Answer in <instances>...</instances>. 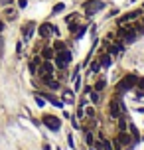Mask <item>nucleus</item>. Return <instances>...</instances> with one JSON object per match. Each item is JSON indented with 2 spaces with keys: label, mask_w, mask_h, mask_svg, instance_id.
Instances as JSON below:
<instances>
[{
  "label": "nucleus",
  "mask_w": 144,
  "mask_h": 150,
  "mask_svg": "<svg viewBox=\"0 0 144 150\" xmlns=\"http://www.w3.org/2000/svg\"><path fill=\"white\" fill-rule=\"evenodd\" d=\"M136 79H138L136 75H126V77H124V79L116 85V93H119V95H122V93L130 91L134 85H136Z\"/></svg>",
  "instance_id": "obj_1"
},
{
  "label": "nucleus",
  "mask_w": 144,
  "mask_h": 150,
  "mask_svg": "<svg viewBox=\"0 0 144 150\" xmlns=\"http://www.w3.org/2000/svg\"><path fill=\"white\" fill-rule=\"evenodd\" d=\"M103 6H105V4H103L101 0H87L83 4V10H85L87 16H93V14H97L99 10H103Z\"/></svg>",
  "instance_id": "obj_2"
},
{
  "label": "nucleus",
  "mask_w": 144,
  "mask_h": 150,
  "mask_svg": "<svg viewBox=\"0 0 144 150\" xmlns=\"http://www.w3.org/2000/svg\"><path fill=\"white\" fill-rule=\"evenodd\" d=\"M71 61V52H67V50H59V52L55 53V65L59 69L67 67V63Z\"/></svg>",
  "instance_id": "obj_3"
},
{
  "label": "nucleus",
  "mask_w": 144,
  "mask_h": 150,
  "mask_svg": "<svg viewBox=\"0 0 144 150\" xmlns=\"http://www.w3.org/2000/svg\"><path fill=\"white\" fill-rule=\"evenodd\" d=\"M44 125H46L49 130H59L61 128V120L53 115H44Z\"/></svg>",
  "instance_id": "obj_4"
},
{
  "label": "nucleus",
  "mask_w": 144,
  "mask_h": 150,
  "mask_svg": "<svg viewBox=\"0 0 144 150\" xmlns=\"http://www.w3.org/2000/svg\"><path fill=\"white\" fill-rule=\"evenodd\" d=\"M49 34H57V28H55V26H52V24H42V26H40V36L42 38H47L49 36Z\"/></svg>",
  "instance_id": "obj_5"
},
{
  "label": "nucleus",
  "mask_w": 144,
  "mask_h": 150,
  "mask_svg": "<svg viewBox=\"0 0 144 150\" xmlns=\"http://www.w3.org/2000/svg\"><path fill=\"white\" fill-rule=\"evenodd\" d=\"M34 30H36V24H34V22H28V24H26V26H24V30H22L24 40H30L32 34H34Z\"/></svg>",
  "instance_id": "obj_6"
},
{
  "label": "nucleus",
  "mask_w": 144,
  "mask_h": 150,
  "mask_svg": "<svg viewBox=\"0 0 144 150\" xmlns=\"http://www.w3.org/2000/svg\"><path fill=\"white\" fill-rule=\"evenodd\" d=\"M99 63H101L103 67H111V57H109V53H101V55H99Z\"/></svg>",
  "instance_id": "obj_7"
},
{
  "label": "nucleus",
  "mask_w": 144,
  "mask_h": 150,
  "mask_svg": "<svg viewBox=\"0 0 144 150\" xmlns=\"http://www.w3.org/2000/svg\"><path fill=\"white\" fill-rule=\"evenodd\" d=\"M140 16V12H128L126 16H122L121 20H119V24H124V22H128V20H134V18H138Z\"/></svg>",
  "instance_id": "obj_8"
},
{
  "label": "nucleus",
  "mask_w": 144,
  "mask_h": 150,
  "mask_svg": "<svg viewBox=\"0 0 144 150\" xmlns=\"http://www.w3.org/2000/svg\"><path fill=\"white\" fill-rule=\"evenodd\" d=\"M119 142H122V144H130L132 140H130V136L124 132V130H121V134H119Z\"/></svg>",
  "instance_id": "obj_9"
},
{
  "label": "nucleus",
  "mask_w": 144,
  "mask_h": 150,
  "mask_svg": "<svg viewBox=\"0 0 144 150\" xmlns=\"http://www.w3.org/2000/svg\"><path fill=\"white\" fill-rule=\"evenodd\" d=\"M73 99H75V95H73V91H63V101H67V103H73Z\"/></svg>",
  "instance_id": "obj_10"
},
{
  "label": "nucleus",
  "mask_w": 144,
  "mask_h": 150,
  "mask_svg": "<svg viewBox=\"0 0 144 150\" xmlns=\"http://www.w3.org/2000/svg\"><path fill=\"white\" fill-rule=\"evenodd\" d=\"M105 85H107V79H105V77H101V79L95 83V91H103V89H105Z\"/></svg>",
  "instance_id": "obj_11"
},
{
  "label": "nucleus",
  "mask_w": 144,
  "mask_h": 150,
  "mask_svg": "<svg viewBox=\"0 0 144 150\" xmlns=\"http://www.w3.org/2000/svg\"><path fill=\"white\" fill-rule=\"evenodd\" d=\"M42 55H44L46 59H52L53 55H55V50H52V47H47V50H44V52H42Z\"/></svg>",
  "instance_id": "obj_12"
},
{
  "label": "nucleus",
  "mask_w": 144,
  "mask_h": 150,
  "mask_svg": "<svg viewBox=\"0 0 144 150\" xmlns=\"http://www.w3.org/2000/svg\"><path fill=\"white\" fill-rule=\"evenodd\" d=\"M121 52H122L121 45H111V47H109V53H111V55H119Z\"/></svg>",
  "instance_id": "obj_13"
},
{
  "label": "nucleus",
  "mask_w": 144,
  "mask_h": 150,
  "mask_svg": "<svg viewBox=\"0 0 144 150\" xmlns=\"http://www.w3.org/2000/svg\"><path fill=\"white\" fill-rule=\"evenodd\" d=\"M89 95H91V103L93 105H99V91H91V93H89Z\"/></svg>",
  "instance_id": "obj_14"
},
{
  "label": "nucleus",
  "mask_w": 144,
  "mask_h": 150,
  "mask_svg": "<svg viewBox=\"0 0 144 150\" xmlns=\"http://www.w3.org/2000/svg\"><path fill=\"white\" fill-rule=\"evenodd\" d=\"M63 8H65V4H63V2L55 4V6H53V14H59V12H63Z\"/></svg>",
  "instance_id": "obj_15"
},
{
  "label": "nucleus",
  "mask_w": 144,
  "mask_h": 150,
  "mask_svg": "<svg viewBox=\"0 0 144 150\" xmlns=\"http://www.w3.org/2000/svg\"><path fill=\"white\" fill-rule=\"evenodd\" d=\"M6 18H10V20L16 18V10H14V8H6Z\"/></svg>",
  "instance_id": "obj_16"
},
{
  "label": "nucleus",
  "mask_w": 144,
  "mask_h": 150,
  "mask_svg": "<svg viewBox=\"0 0 144 150\" xmlns=\"http://www.w3.org/2000/svg\"><path fill=\"white\" fill-rule=\"evenodd\" d=\"M134 30H136L138 34H144V24L142 22H136V24H134Z\"/></svg>",
  "instance_id": "obj_17"
},
{
  "label": "nucleus",
  "mask_w": 144,
  "mask_h": 150,
  "mask_svg": "<svg viewBox=\"0 0 144 150\" xmlns=\"http://www.w3.org/2000/svg\"><path fill=\"white\" fill-rule=\"evenodd\" d=\"M99 67H101V63H99V61H93V65H91V73H97Z\"/></svg>",
  "instance_id": "obj_18"
},
{
  "label": "nucleus",
  "mask_w": 144,
  "mask_h": 150,
  "mask_svg": "<svg viewBox=\"0 0 144 150\" xmlns=\"http://www.w3.org/2000/svg\"><path fill=\"white\" fill-rule=\"evenodd\" d=\"M85 140H87L89 146H93V134H91V132H85Z\"/></svg>",
  "instance_id": "obj_19"
},
{
  "label": "nucleus",
  "mask_w": 144,
  "mask_h": 150,
  "mask_svg": "<svg viewBox=\"0 0 144 150\" xmlns=\"http://www.w3.org/2000/svg\"><path fill=\"white\" fill-rule=\"evenodd\" d=\"M36 103H38V107H44V103H46V101H44V97L36 95Z\"/></svg>",
  "instance_id": "obj_20"
},
{
  "label": "nucleus",
  "mask_w": 144,
  "mask_h": 150,
  "mask_svg": "<svg viewBox=\"0 0 144 150\" xmlns=\"http://www.w3.org/2000/svg\"><path fill=\"white\" fill-rule=\"evenodd\" d=\"M85 112L89 115V119H93V117H95V111H93L91 107H87V109H85Z\"/></svg>",
  "instance_id": "obj_21"
},
{
  "label": "nucleus",
  "mask_w": 144,
  "mask_h": 150,
  "mask_svg": "<svg viewBox=\"0 0 144 150\" xmlns=\"http://www.w3.org/2000/svg\"><path fill=\"white\" fill-rule=\"evenodd\" d=\"M0 55H4V40L0 38Z\"/></svg>",
  "instance_id": "obj_22"
},
{
  "label": "nucleus",
  "mask_w": 144,
  "mask_h": 150,
  "mask_svg": "<svg viewBox=\"0 0 144 150\" xmlns=\"http://www.w3.org/2000/svg\"><path fill=\"white\" fill-rule=\"evenodd\" d=\"M136 87H140V89H144V79H136Z\"/></svg>",
  "instance_id": "obj_23"
},
{
  "label": "nucleus",
  "mask_w": 144,
  "mask_h": 150,
  "mask_svg": "<svg viewBox=\"0 0 144 150\" xmlns=\"http://www.w3.org/2000/svg\"><path fill=\"white\" fill-rule=\"evenodd\" d=\"M18 6H20V8H26V6H28V2H26V0H20V2H18Z\"/></svg>",
  "instance_id": "obj_24"
},
{
  "label": "nucleus",
  "mask_w": 144,
  "mask_h": 150,
  "mask_svg": "<svg viewBox=\"0 0 144 150\" xmlns=\"http://www.w3.org/2000/svg\"><path fill=\"white\" fill-rule=\"evenodd\" d=\"M67 142H69V146H71V148H73V136H71V134L67 136Z\"/></svg>",
  "instance_id": "obj_25"
},
{
  "label": "nucleus",
  "mask_w": 144,
  "mask_h": 150,
  "mask_svg": "<svg viewBox=\"0 0 144 150\" xmlns=\"http://www.w3.org/2000/svg\"><path fill=\"white\" fill-rule=\"evenodd\" d=\"M2 30H4V24H2V22H0V32H2Z\"/></svg>",
  "instance_id": "obj_26"
},
{
  "label": "nucleus",
  "mask_w": 144,
  "mask_h": 150,
  "mask_svg": "<svg viewBox=\"0 0 144 150\" xmlns=\"http://www.w3.org/2000/svg\"><path fill=\"white\" fill-rule=\"evenodd\" d=\"M91 150H97V148H91Z\"/></svg>",
  "instance_id": "obj_27"
}]
</instances>
